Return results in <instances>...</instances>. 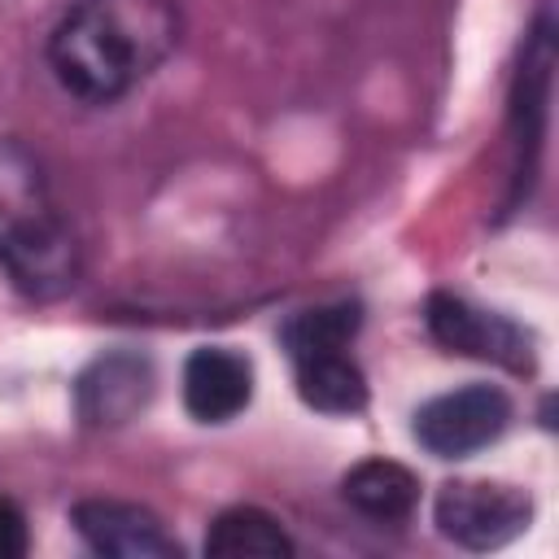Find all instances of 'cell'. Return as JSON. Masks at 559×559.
I'll return each instance as SVG.
<instances>
[{"label": "cell", "instance_id": "cell-1", "mask_svg": "<svg viewBox=\"0 0 559 559\" xmlns=\"http://www.w3.org/2000/svg\"><path fill=\"white\" fill-rule=\"evenodd\" d=\"M179 31L175 0H79L48 39V66L70 96L114 105L175 52Z\"/></svg>", "mask_w": 559, "mask_h": 559}, {"label": "cell", "instance_id": "cell-2", "mask_svg": "<svg viewBox=\"0 0 559 559\" xmlns=\"http://www.w3.org/2000/svg\"><path fill=\"white\" fill-rule=\"evenodd\" d=\"M0 266L35 301H52L79 284V245L52 201L48 175L9 135H0Z\"/></svg>", "mask_w": 559, "mask_h": 559}, {"label": "cell", "instance_id": "cell-3", "mask_svg": "<svg viewBox=\"0 0 559 559\" xmlns=\"http://www.w3.org/2000/svg\"><path fill=\"white\" fill-rule=\"evenodd\" d=\"M432 520L463 550H498L533 524V498L502 480H450L437 489Z\"/></svg>", "mask_w": 559, "mask_h": 559}, {"label": "cell", "instance_id": "cell-4", "mask_svg": "<svg viewBox=\"0 0 559 559\" xmlns=\"http://www.w3.org/2000/svg\"><path fill=\"white\" fill-rule=\"evenodd\" d=\"M550 70H555V17H550V4H542L533 31L524 35V57H520L515 87H511V144H515L511 205L528 197L537 179V157H542L546 114H550Z\"/></svg>", "mask_w": 559, "mask_h": 559}, {"label": "cell", "instance_id": "cell-5", "mask_svg": "<svg viewBox=\"0 0 559 559\" xmlns=\"http://www.w3.org/2000/svg\"><path fill=\"white\" fill-rule=\"evenodd\" d=\"M511 424V397L493 384H467L454 393H441L415 411V441L432 459H463L498 441Z\"/></svg>", "mask_w": 559, "mask_h": 559}, {"label": "cell", "instance_id": "cell-6", "mask_svg": "<svg viewBox=\"0 0 559 559\" xmlns=\"http://www.w3.org/2000/svg\"><path fill=\"white\" fill-rule=\"evenodd\" d=\"M424 319H428V336L450 354L485 358L511 371L533 367V336L498 310H480L454 293H432L424 306Z\"/></svg>", "mask_w": 559, "mask_h": 559}, {"label": "cell", "instance_id": "cell-7", "mask_svg": "<svg viewBox=\"0 0 559 559\" xmlns=\"http://www.w3.org/2000/svg\"><path fill=\"white\" fill-rule=\"evenodd\" d=\"M70 524L87 550L109 559H179V542L166 533V524L135 502L83 498L70 507Z\"/></svg>", "mask_w": 559, "mask_h": 559}, {"label": "cell", "instance_id": "cell-8", "mask_svg": "<svg viewBox=\"0 0 559 559\" xmlns=\"http://www.w3.org/2000/svg\"><path fill=\"white\" fill-rule=\"evenodd\" d=\"M153 397V362L144 354H105L74 380V406L92 428L131 424Z\"/></svg>", "mask_w": 559, "mask_h": 559}, {"label": "cell", "instance_id": "cell-9", "mask_svg": "<svg viewBox=\"0 0 559 559\" xmlns=\"http://www.w3.org/2000/svg\"><path fill=\"white\" fill-rule=\"evenodd\" d=\"M253 402V362L227 345H201L183 362V406L197 424H227Z\"/></svg>", "mask_w": 559, "mask_h": 559}, {"label": "cell", "instance_id": "cell-10", "mask_svg": "<svg viewBox=\"0 0 559 559\" xmlns=\"http://www.w3.org/2000/svg\"><path fill=\"white\" fill-rule=\"evenodd\" d=\"M293 371H297V393H301V402L310 411H323V415H358L367 406V376L349 358V349L297 358Z\"/></svg>", "mask_w": 559, "mask_h": 559}, {"label": "cell", "instance_id": "cell-11", "mask_svg": "<svg viewBox=\"0 0 559 559\" xmlns=\"http://www.w3.org/2000/svg\"><path fill=\"white\" fill-rule=\"evenodd\" d=\"M341 493L354 511H362L367 520H406L419 502V480L411 467L393 463V459H367L358 467L345 472Z\"/></svg>", "mask_w": 559, "mask_h": 559}, {"label": "cell", "instance_id": "cell-12", "mask_svg": "<svg viewBox=\"0 0 559 559\" xmlns=\"http://www.w3.org/2000/svg\"><path fill=\"white\" fill-rule=\"evenodd\" d=\"M297 546L275 515L262 507H231L205 533V555L218 559H288Z\"/></svg>", "mask_w": 559, "mask_h": 559}, {"label": "cell", "instance_id": "cell-13", "mask_svg": "<svg viewBox=\"0 0 559 559\" xmlns=\"http://www.w3.org/2000/svg\"><path fill=\"white\" fill-rule=\"evenodd\" d=\"M358 306L354 301H332V306H314V310H297L284 328L280 341L288 349V358H310V354H332V349H349V341L358 336Z\"/></svg>", "mask_w": 559, "mask_h": 559}, {"label": "cell", "instance_id": "cell-14", "mask_svg": "<svg viewBox=\"0 0 559 559\" xmlns=\"http://www.w3.org/2000/svg\"><path fill=\"white\" fill-rule=\"evenodd\" d=\"M26 546H31L26 515L9 498H0V559H17V555H26Z\"/></svg>", "mask_w": 559, "mask_h": 559}]
</instances>
